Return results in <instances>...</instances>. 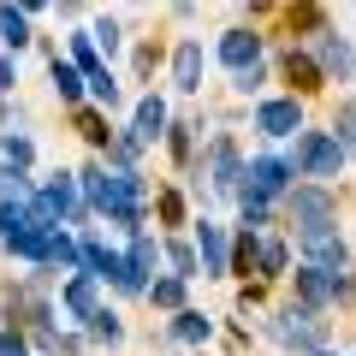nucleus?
I'll return each instance as SVG.
<instances>
[{
    "label": "nucleus",
    "instance_id": "nucleus-1",
    "mask_svg": "<svg viewBox=\"0 0 356 356\" xmlns=\"http://www.w3.org/2000/svg\"><path fill=\"white\" fill-rule=\"evenodd\" d=\"M297 166H303L309 178H327V172H339V166H344L339 137H327V131H309V137H303V149H297Z\"/></svg>",
    "mask_w": 356,
    "mask_h": 356
},
{
    "label": "nucleus",
    "instance_id": "nucleus-2",
    "mask_svg": "<svg viewBox=\"0 0 356 356\" xmlns=\"http://www.w3.org/2000/svg\"><path fill=\"white\" fill-rule=\"evenodd\" d=\"M273 339H280V344H297V350H321L327 327L315 321V309H285L280 327H273Z\"/></svg>",
    "mask_w": 356,
    "mask_h": 356
},
{
    "label": "nucleus",
    "instance_id": "nucleus-3",
    "mask_svg": "<svg viewBox=\"0 0 356 356\" xmlns=\"http://www.w3.org/2000/svg\"><path fill=\"white\" fill-rule=\"evenodd\" d=\"M291 220H297V232H321V226H332V196L315 191V184H303V191L291 196Z\"/></svg>",
    "mask_w": 356,
    "mask_h": 356
},
{
    "label": "nucleus",
    "instance_id": "nucleus-4",
    "mask_svg": "<svg viewBox=\"0 0 356 356\" xmlns=\"http://www.w3.org/2000/svg\"><path fill=\"white\" fill-rule=\"evenodd\" d=\"M220 60L238 77L255 72V65H261V36H255V30H226V36H220Z\"/></svg>",
    "mask_w": 356,
    "mask_h": 356
},
{
    "label": "nucleus",
    "instance_id": "nucleus-5",
    "mask_svg": "<svg viewBox=\"0 0 356 356\" xmlns=\"http://www.w3.org/2000/svg\"><path fill=\"white\" fill-rule=\"evenodd\" d=\"M303 255L321 267V273H332V267H344V238L332 226H321V232H303Z\"/></svg>",
    "mask_w": 356,
    "mask_h": 356
},
{
    "label": "nucleus",
    "instance_id": "nucleus-6",
    "mask_svg": "<svg viewBox=\"0 0 356 356\" xmlns=\"http://www.w3.org/2000/svg\"><path fill=\"white\" fill-rule=\"evenodd\" d=\"M255 125H261L267 137H291V131H303V107L297 102H261L255 107Z\"/></svg>",
    "mask_w": 356,
    "mask_h": 356
},
{
    "label": "nucleus",
    "instance_id": "nucleus-7",
    "mask_svg": "<svg viewBox=\"0 0 356 356\" xmlns=\"http://www.w3.org/2000/svg\"><path fill=\"white\" fill-rule=\"evenodd\" d=\"M285 178H291V166L267 154V161H255V166H250V191H243V196L267 202V196H280V191H285Z\"/></svg>",
    "mask_w": 356,
    "mask_h": 356
},
{
    "label": "nucleus",
    "instance_id": "nucleus-8",
    "mask_svg": "<svg viewBox=\"0 0 356 356\" xmlns=\"http://www.w3.org/2000/svg\"><path fill=\"white\" fill-rule=\"evenodd\" d=\"M309 42H315V54H321V65H327V77H344V72H350V65H356L350 42H339V36H332V30H315V36H309Z\"/></svg>",
    "mask_w": 356,
    "mask_h": 356
},
{
    "label": "nucleus",
    "instance_id": "nucleus-9",
    "mask_svg": "<svg viewBox=\"0 0 356 356\" xmlns=\"http://www.w3.org/2000/svg\"><path fill=\"white\" fill-rule=\"evenodd\" d=\"M297 291H303V303L315 309V303H332V297L344 291V280H332V273H321V267H303V273H297Z\"/></svg>",
    "mask_w": 356,
    "mask_h": 356
},
{
    "label": "nucleus",
    "instance_id": "nucleus-10",
    "mask_svg": "<svg viewBox=\"0 0 356 356\" xmlns=\"http://www.w3.org/2000/svg\"><path fill=\"white\" fill-rule=\"evenodd\" d=\"M208 184H214V196H238V154H232V143H220V149H214Z\"/></svg>",
    "mask_w": 356,
    "mask_h": 356
},
{
    "label": "nucleus",
    "instance_id": "nucleus-11",
    "mask_svg": "<svg viewBox=\"0 0 356 356\" xmlns=\"http://www.w3.org/2000/svg\"><path fill=\"white\" fill-rule=\"evenodd\" d=\"M172 77H178V89H202V42H184L172 54Z\"/></svg>",
    "mask_w": 356,
    "mask_h": 356
},
{
    "label": "nucleus",
    "instance_id": "nucleus-12",
    "mask_svg": "<svg viewBox=\"0 0 356 356\" xmlns=\"http://www.w3.org/2000/svg\"><path fill=\"white\" fill-rule=\"evenodd\" d=\"M161 131H166V102H161V95H149V102L137 107V125H131V137H137V143H154Z\"/></svg>",
    "mask_w": 356,
    "mask_h": 356
},
{
    "label": "nucleus",
    "instance_id": "nucleus-13",
    "mask_svg": "<svg viewBox=\"0 0 356 356\" xmlns=\"http://www.w3.org/2000/svg\"><path fill=\"white\" fill-rule=\"evenodd\" d=\"M65 309H72L77 321H95V315H102V309H95V280H83V273H77V280L65 285Z\"/></svg>",
    "mask_w": 356,
    "mask_h": 356
},
{
    "label": "nucleus",
    "instance_id": "nucleus-14",
    "mask_svg": "<svg viewBox=\"0 0 356 356\" xmlns=\"http://www.w3.org/2000/svg\"><path fill=\"white\" fill-rule=\"evenodd\" d=\"M196 243H202V267H208V273H226V238H220V226H208V220H202Z\"/></svg>",
    "mask_w": 356,
    "mask_h": 356
},
{
    "label": "nucleus",
    "instance_id": "nucleus-15",
    "mask_svg": "<svg viewBox=\"0 0 356 356\" xmlns=\"http://www.w3.org/2000/svg\"><path fill=\"white\" fill-rule=\"evenodd\" d=\"M0 42H6V48H24V42H30V24H24V13L0 6Z\"/></svg>",
    "mask_w": 356,
    "mask_h": 356
},
{
    "label": "nucleus",
    "instance_id": "nucleus-16",
    "mask_svg": "<svg viewBox=\"0 0 356 356\" xmlns=\"http://www.w3.org/2000/svg\"><path fill=\"white\" fill-rule=\"evenodd\" d=\"M54 89H60V102H77V95H83V77H77V65L54 60Z\"/></svg>",
    "mask_w": 356,
    "mask_h": 356
},
{
    "label": "nucleus",
    "instance_id": "nucleus-17",
    "mask_svg": "<svg viewBox=\"0 0 356 356\" xmlns=\"http://www.w3.org/2000/svg\"><path fill=\"white\" fill-rule=\"evenodd\" d=\"M72 65L83 72V83L102 72V65H95V36H72Z\"/></svg>",
    "mask_w": 356,
    "mask_h": 356
},
{
    "label": "nucleus",
    "instance_id": "nucleus-18",
    "mask_svg": "<svg viewBox=\"0 0 356 356\" xmlns=\"http://www.w3.org/2000/svg\"><path fill=\"white\" fill-rule=\"evenodd\" d=\"M6 202H30V184L18 178V166H0V208Z\"/></svg>",
    "mask_w": 356,
    "mask_h": 356
},
{
    "label": "nucleus",
    "instance_id": "nucleus-19",
    "mask_svg": "<svg viewBox=\"0 0 356 356\" xmlns=\"http://www.w3.org/2000/svg\"><path fill=\"white\" fill-rule=\"evenodd\" d=\"M285 72L297 77V89H315V83H321V72H315V60H309V54H297V48H291V60H285Z\"/></svg>",
    "mask_w": 356,
    "mask_h": 356
},
{
    "label": "nucleus",
    "instance_id": "nucleus-20",
    "mask_svg": "<svg viewBox=\"0 0 356 356\" xmlns=\"http://www.w3.org/2000/svg\"><path fill=\"white\" fill-rule=\"evenodd\" d=\"M166 261L178 267V280H196V250L191 243H166Z\"/></svg>",
    "mask_w": 356,
    "mask_h": 356
},
{
    "label": "nucleus",
    "instance_id": "nucleus-21",
    "mask_svg": "<svg viewBox=\"0 0 356 356\" xmlns=\"http://www.w3.org/2000/svg\"><path fill=\"white\" fill-rule=\"evenodd\" d=\"M178 339H184V344H196V339H208V315H196V309H191V315H178Z\"/></svg>",
    "mask_w": 356,
    "mask_h": 356
},
{
    "label": "nucleus",
    "instance_id": "nucleus-22",
    "mask_svg": "<svg viewBox=\"0 0 356 356\" xmlns=\"http://www.w3.org/2000/svg\"><path fill=\"white\" fill-rule=\"evenodd\" d=\"M149 297H154V303H161V309H178V297H184V280H178V273H172V280L149 285Z\"/></svg>",
    "mask_w": 356,
    "mask_h": 356
},
{
    "label": "nucleus",
    "instance_id": "nucleus-23",
    "mask_svg": "<svg viewBox=\"0 0 356 356\" xmlns=\"http://www.w3.org/2000/svg\"><path fill=\"white\" fill-rule=\"evenodd\" d=\"M255 261H261V273H285V243H261Z\"/></svg>",
    "mask_w": 356,
    "mask_h": 356
},
{
    "label": "nucleus",
    "instance_id": "nucleus-24",
    "mask_svg": "<svg viewBox=\"0 0 356 356\" xmlns=\"http://www.w3.org/2000/svg\"><path fill=\"white\" fill-rule=\"evenodd\" d=\"M339 149H350V154H356V102L339 113Z\"/></svg>",
    "mask_w": 356,
    "mask_h": 356
},
{
    "label": "nucleus",
    "instance_id": "nucleus-25",
    "mask_svg": "<svg viewBox=\"0 0 356 356\" xmlns=\"http://www.w3.org/2000/svg\"><path fill=\"white\" fill-rule=\"evenodd\" d=\"M89 89H95V95H102L107 107L119 102V83H113V72H95V77H89Z\"/></svg>",
    "mask_w": 356,
    "mask_h": 356
},
{
    "label": "nucleus",
    "instance_id": "nucleus-26",
    "mask_svg": "<svg viewBox=\"0 0 356 356\" xmlns=\"http://www.w3.org/2000/svg\"><path fill=\"white\" fill-rule=\"evenodd\" d=\"M77 131H83L89 143H107V125H102V113H77Z\"/></svg>",
    "mask_w": 356,
    "mask_h": 356
},
{
    "label": "nucleus",
    "instance_id": "nucleus-27",
    "mask_svg": "<svg viewBox=\"0 0 356 356\" xmlns=\"http://www.w3.org/2000/svg\"><path fill=\"white\" fill-rule=\"evenodd\" d=\"M89 36H95V42H102V48H107V54H113V48H119V24H113V18H102V24H95V30H89Z\"/></svg>",
    "mask_w": 356,
    "mask_h": 356
},
{
    "label": "nucleus",
    "instance_id": "nucleus-28",
    "mask_svg": "<svg viewBox=\"0 0 356 356\" xmlns=\"http://www.w3.org/2000/svg\"><path fill=\"white\" fill-rule=\"evenodd\" d=\"M0 154H6L13 166H24V161H30V143H24V137H6V143H0Z\"/></svg>",
    "mask_w": 356,
    "mask_h": 356
},
{
    "label": "nucleus",
    "instance_id": "nucleus-29",
    "mask_svg": "<svg viewBox=\"0 0 356 356\" xmlns=\"http://www.w3.org/2000/svg\"><path fill=\"white\" fill-rule=\"evenodd\" d=\"M95 339L113 344V339H119V321H113V315H95Z\"/></svg>",
    "mask_w": 356,
    "mask_h": 356
},
{
    "label": "nucleus",
    "instance_id": "nucleus-30",
    "mask_svg": "<svg viewBox=\"0 0 356 356\" xmlns=\"http://www.w3.org/2000/svg\"><path fill=\"white\" fill-rule=\"evenodd\" d=\"M0 356H24V339H18V332H6V339H0Z\"/></svg>",
    "mask_w": 356,
    "mask_h": 356
},
{
    "label": "nucleus",
    "instance_id": "nucleus-31",
    "mask_svg": "<svg viewBox=\"0 0 356 356\" xmlns=\"http://www.w3.org/2000/svg\"><path fill=\"white\" fill-rule=\"evenodd\" d=\"M0 89H13V60H0Z\"/></svg>",
    "mask_w": 356,
    "mask_h": 356
}]
</instances>
